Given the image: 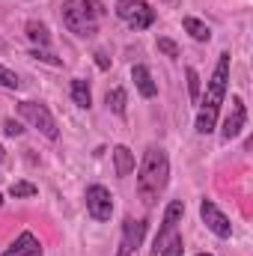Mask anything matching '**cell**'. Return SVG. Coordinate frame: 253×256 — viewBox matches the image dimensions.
Returning a JSON list of instances; mask_svg holds the SVG:
<instances>
[{
	"mask_svg": "<svg viewBox=\"0 0 253 256\" xmlns=\"http://www.w3.org/2000/svg\"><path fill=\"white\" fill-rule=\"evenodd\" d=\"M226 84H230V51H224L218 57L214 66V74L206 86V96L200 102V114H196V134H212L218 126V114H220V104L226 98Z\"/></svg>",
	"mask_w": 253,
	"mask_h": 256,
	"instance_id": "cell-1",
	"label": "cell"
},
{
	"mask_svg": "<svg viewBox=\"0 0 253 256\" xmlns=\"http://www.w3.org/2000/svg\"><path fill=\"white\" fill-rule=\"evenodd\" d=\"M167 182H170V158L161 146H149L140 164V176H137V194L143 206H155V200L164 194Z\"/></svg>",
	"mask_w": 253,
	"mask_h": 256,
	"instance_id": "cell-2",
	"label": "cell"
},
{
	"mask_svg": "<svg viewBox=\"0 0 253 256\" xmlns=\"http://www.w3.org/2000/svg\"><path fill=\"white\" fill-rule=\"evenodd\" d=\"M60 15L68 33L90 39L98 33V24L104 21V3L102 0H63Z\"/></svg>",
	"mask_w": 253,
	"mask_h": 256,
	"instance_id": "cell-3",
	"label": "cell"
},
{
	"mask_svg": "<svg viewBox=\"0 0 253 256\" xmlns=\"http://www.w3.org/2000/svg\"><path fill=\"white\" fill-rule=\"evenodd\" d=\"M116 15L126 21L131 30H146L155 24V9L146 0H116Z\"/></svg>",
	"mask_w": 253,
	"mask_h": 256,
	"instance_id": "cell-4",
	"label": "cell"
},
{
	"mask_svg": "<svg viewBox=\"0 0 253 256\" xmlns=\"http://www.w3.org/2000/svg\"><path fill=\"white\" fill-rule=\"evenodd\" d=\"M18 114H21L33 128H39L48 140H57V137H60L57 120H54V114H51L45 104H39V102H21V104H18Z\"/></svg>",
	"mask_w": 253,
	"mask_h": 256,
	"instance_id": "cell-5",
	"label": "cell"
},
{
	"mask_svg": "<svg viewBox=\"0 0 253 256\" xmlns=\"http://www.w3.org/2000/svg\"><path fill=\"white\" fill-rule=\"evenodd\" d=\"M86 212L92 220H110L114 214V196L104 185H90L86 188Z\"/></svg>",
	"mask_w": 253,
	"mask_h": 256,
	"instance_id": "cell-6",
	"label": "cell"
},
{
	"mask_svg": "<svg viewBox=\"0 0 253 256\" xmlns=\"http://www.w3.org/2000/svg\"><path fill=\"white\" fill-rule=\"evenodd\" d=\"M244 126H248V108H244L242 96H232L230 98V114H226V120L220 126V137L224 140H236L244 131Z\"/></svg>",
	"mask_w": 253,
	"mask_h": 256,
	"instance_id": "cell-7",
	"label": "cell"
},
{
	"mask_svg": "<svg viewBox=\"0 0 253 256\" xmlns=\"http://www.w3.org/2000/svg\"><path fill=\"white\" fill-rule=\"evenodd\" d=\"M200 218H202V224H206L218 238H230V236H232V224H230V218H226L212 200H202V202H200Z\"/></svg>",
	"mask_w": 253,
	"mask_h": 256,
	"instance_id": "cell-8",
	"label": "cell"
},
{
	"mask_svg": "<svg viewBox=\"0 0 253 256\" xmlns=\"http://www.w3.org/2000/svg\"><path fill=\"white\" fill-rule=\"evenodd\" d=\"M143 236H146V220L126 218V224H122V238H120V250H116V256H131L137 248H140Z\"/></svg>",
	"mask_w": 253,
	"mask_h": 256,
	"instance_id": "cell-9",
	"label": "cell"
},
{
	"mask_svg": "<svg viewBox=\"0 0 253 256\" xmlns=\"http://www.w3.org/2000/svg\"><path fill=\"white\" fill-rule=\"evenodd\" d=\"M182 214H185V202L182 200H173L170 206H167V212H164V220H161V230H158V236H155V254H158V248L173 236V232H179L176 226H179V220H182Z\"/></svg>",
	"mask_w": 253,
	"mask_h": 256,
	"instance_id": "cell-10",
	"label": "cell"
},
{
	"mask_svg": "<svg viewBox=\"0 0 253 256\" xmlns=\"http://www.w3.org/2000/svg\"><path fill=\"white\" fill-rule=\"evenodd\" d=\"M3 256H42V244H39V238L33 236V232H21L6 250Z\"/></svg>",
	"mask_w": 253,
	"mask_h": 256,
	"instance_id": "cell-11",
	"label": "cell"
},
{
	"mask_svg": "<svg viewBox=\"0 0 253 256\" xmlns=\"http://www.w3.org/2000/svg\"><path fill=\"white\" fill-rule=\"evenodd\" d=\"M131 80H134V86H137V92H140L143 98H155V96H158V84H155L149 66L137 63L134 68H131Z\"/></svg>",
	"mask_w": 253,
	"mask_h": 256,
	"instance_id": "cell-12",
	"label": "cell"
},
{
	"mask_svg": "<svg viewBox=\"0 0 253 256\" xmlns=\"http://www.w3.org/2000/svg\"><path fill=\"white\" fill-rule=\"evenodd\" d=\"M114 170H116L120 179L131 176V170H134V152L128 146H114Z\"/></svg>",
	"mask_w": 253,
	"mask_h": 256,
	"instance_id": "cell-13",
	"label": "cell"
},
{
	"mask_svg": "<svg viewBox=\"0 0 253 256\" xmlns=\"http://www.w3.org/2000/svg\"><path fill=\"white\" fill-rule=\"evenodd\" d=\"M72 102H74L78 108H84V110L92 108V90H90V84H86L84 78H74V80H72Z\"/></svg>",
	"mask_w": 253,
	"mask_h": 256,
	"instance_id": "cell-14",
	"label": "cell"
},
{
	"mask_svg": "<svg viewBox=\"0 0 253 256\" xmlns=\"http://www.w3.org/2000/svg\"><path fill=\"white\" fill-rule=\"evenodd\" d=\"M182 27L190 33V39H194V42H208V39H212L208 24H202V21H200V18H194V15H185V18H182Z\"/></svg>",
	"mask_w": 253,
	"mask_h": 256,
	"instance_id": "cell-15",
	"label": "cell"
},
{
	"mask_svg": "<svg viewBox=\"0 0 253 256\" xmlns=\"http://www.w3.org/2000/svg\"><path fill=\"white\" fill-rule=\"evenodd\" d=\"M27 39L33 42V45H39V48H48L51 45V33H48V27L42 24V21H27Z\"/></svg>",
	"mask_w": 253,
	"mask_h": 256,
	"instance_id": "cell-16",
	"label": "cell"
},
{
	"mask_svg": "<svg viewBox=\"0 0 253 256\" xmlns=\"http://www.w3.org/2000/svg\"><path fill=\"white\" fill-rule=\"evenodd\" d=\"M104 102H108V108H110V110H114L116 116H126V104H128V96H126V90H122V86H116V90H110Z\"/></svg>",
	"mask_w": 253,
	"mask_h": 256,
	"instance_id": "cell-17",
	"label": "cell"
},
{
	"mask_svg": "<svg viewBox=\"0 0 253 256\" xmlns=\"http://www.w3.org/2000/svg\"><path fill=\"white\" fill-rule=\"evenodd\" d=\"M182 254H185V242H182V236H179V232H173V236L158 248V254H155V256H182Z\"/></svg>",
	"mask_w": 253,
	"mask_h": 256,
	"instance_id": "cell-18",
	"label": "cell"
},
{
	"mask_svg": "<svg viewBox=\"0 0 253 256\" xmlns=\"http://www.w3.org/2000/svg\"><path fill=\"white\" fill-rule=\"evenodd\" d=\"M185 78H188L190 102H200V74H196V68H194V66H188V68H185Z\"/></svg>",
	"mask_w": 253,
	"mask_h": 256,
	"instance_id": "cell-19",
	"label": "cell"
},
{
	"mask_svg": "<svg viewBox=\"0 0 253 256\" xmlns=\"http://www.w3.org/2000/svg\"><path fill=\"white\" fill-rule=\"evenodd\" d=\"M0 86H6V90H18V86H21V80H18V74H15L12 68L0 66Z\"/></svg>",
	"mask_w": 253,
	"mask_h": 256,
	"instance_id": "cell-20",
	"label": "cell"
},
{
	"mask_svg": "<svg viewBox=\"0 0 253 256\" xmlns=\"http://www.w3.org/2000/svg\"><path fill=\"white\" fill-rule=\"evenodd\" d=\"M9 194L12 196H33L36 194V185H30V182H12Z\"/></svg>",
	"mask_w": 253,
	"mask_h": 256,
	"instance_id": "cell-21",
	"label": "cell"
},
{
	"mask_svg": "<svg viewBox=\"0 0 253 256\" xmlns=\"http://www.w3.org/2000/svg\"><path fill=\"white\" fill-rule=\"evenodd\" d=\"M158 51L167 54V57H179V45H176L173 39H164V36L158 39Z\"/></svg>",
	"mask_w": 253,
	"mask_h": 256,
	"instance_id": "cell-22",
	"label": "cell"
},
{
	"mask_svg": "<svg viewBox=\"0 0 253 256\" xmlns=\"http://www.w3.org/2000/svg\"><path fill=\"white\" fill-rule=\"evenodd\" d=\"M30 57H36V60H45V63H51V66H60V63H63L60 57H54V54H48V51H39V48H36Z\"/></svg>",
	"mask_w": 253,
	"mask_h": 256,
	"instance_id": "cell-23",
	"label": "cell"
},
{
	"mask_svg": "<svg viewBox=\"0 0 253 256\" xmlns=\"http://www.w3.org/2000/svg\"><path fill=\"white\" fill-rule=\"evenodd\" d=\"M3 131H6L9 137H18L24 128H21V122H15V120H6V122H3Z\"/></svg>",
	"mask_w": 253,
	"mask_h": 256,
	"instance_id": "cell-24",
	"label": "cell"
},
{
	"mask_svg": "<svg viewBox=\"0 0 253 256\" xmlns=\"http://www.w3.org/2000/svg\"><path fill=\"white\" fill-rule=\"evenodd\" d=\"M92 57H96V63H98V68H110V60H108V54H104V51H96Z\"/></svg>",
	"mask_w": 253,
	"mask_h": 256,
	"instance_id": "cell-25",
	"label": "cell"
},
{
	"mask_svg": "<svg viewBox=\"0 0 253 256\" xmlns=\"http://www.w3.org/2000/svg\"><path fill=\"white\" fill-rule=\"evenodd\" d=\"M3 158H6V149H3V146H0V161H3Z\"/></svg>",
	"mask_w": 253,
	"mask_h": 256,
	"instance_id": "cell-26",
	"label": "cell"
},
{
	"mask_svg": "<svg viewBox=\"0 0 253 256\" xmlns=\"http://www.w3.org/2000/svg\"><path fill=\"white\" fill-rule=\"evenodd\" d=\"M196 256H212V254H196Z\"/></svg>",
	"mask_w": 253,
	"mask_h": 256,
	"instance_id": "cell-27",
	"label": "cell"
},
{
	"mask_svg": "<svg viewBox=\"0 0 253 256\" xmlns=\"http://www.w3.org/2000/svg\"><path fill=\"white\" fill-rule=\"evenodd\" d=\"M0 206H3V194H0Z\"/></svg>",
	"mask_w": 253,
	"mask_h": 256,
	"instance_id": "cell-28",
	"label": "cell"
}]
</instances>
